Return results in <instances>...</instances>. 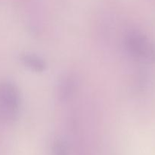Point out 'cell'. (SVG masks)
<instances>
[{
	"label": "cell",
	"instance_id": "obj_1",
	"mask_svg": "<svg viewBox=\"0 0 155 155\" xmlns=\"http://www.w3.org/2000/svg\"><path fill=\"white\" fill-rule=\"evenodd\" d=\"M21 107L19 91L14 83L4 81L0 83V120L12 123L18 118Z\"/></svg>",
	"mask_w": 155,
	"mask_h": 155
},
{
	"label": "cell",
	"instance_id": "obj_2",
	"mask_svg": "<svg viewBox=\"0 0 155 155\" xmlns=\"http://www.w3.org/2000/svg\"><path fill=\"white\" fill-rule=\"evenodd\" d=\"M125 46L133 58L148 63H155V44L145 35L131 32L126 36Z\"/></svg>",
	"mask_w": 155,
	"mask_h": 155
},
{
	"label": "cell",
	"instance_id": "obj_3",
	"mask_svg": "<svg viewBox=\"0 0 155 155\" xmlns=\"http://www.w3.org/2000/svg\"><path fill=\"white\" fill-rule=\"evenodd\" d=\"M77 79L73 74H64L59 79L57 86V96L61 101H68L75 93L77 89Z\"/></svg>",
	"mask_w": 155,
	"mask_h": 155
},
{
	"label": "cell",
	"instance_id": "obj_4",
	"mask_svg": "<svg viewBox=\"0 0 155 155\" xmlns=\"http://www.w3.org/2000/svg\"><path fill=\"white\" fill-rule=\"evenodd\" d=\"M20 60L24 66L34 72H42L46 68L45 61L36 54L24 53L21 55Z\"/></svg>",
	"mask_w": 155,
	"mask_h": 155
},
{
	"label": "cell",
	"instance_id": "obj_5",
	"mask_svg": "<svg viewBox=\"0 0 155 155\" xmlns=\"http://www.w3.org/2000/svg\"><path fill=\"white\" fill-rule=\"evenodd\" d=\"M52 155H68V146L64 139H56L52 145Z\"/></svg>",
	"mask_w": 155,
	"mask_h": 155
}]
</instances>
